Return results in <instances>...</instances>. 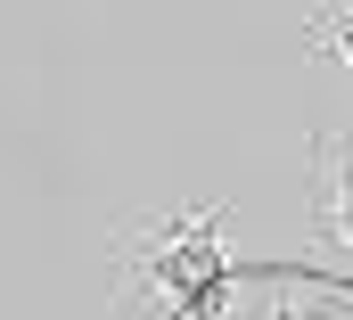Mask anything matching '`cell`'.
<instances>
[{
  "instance_id": "cell-2",
  "label": "cell",
  "mask_w": 353,
  "mask_h": 320,
  "mask_svg": "<svg viewBox=\"0 0 353 320\" xmlns=\"http://www.w3.org/2000/svg\"><path fill=\"white\" fill-rule=\"evenodd\" d=\"M312 230L337 263H353V132L345 123L312 132Z\"/></svg>"
},
{
  "instance_id": "cell-1",
  "label": "cell",
  "mask_w": 353,
  "mask_h": 320,
  "mask_svg": "<svg viewBox=\"0 0 353 320\" xmlns=\"http://www.w3.org/2000/svg\"><path fill=\"white\" fill-rule=\"evenodd\" d=\"M107 320H165L230 279V197L140 214L107 239Z\"/></svg>"
},
{
  "instance_id": "cell-3",
  "label": "cell",
  "mask_w": 353,
  "mask_h": 320,
  "mask_svg": "<svg viewBox=\"0 0 353 320\" xmlns=\"http://www.w3.org/2000/svg\"><path fill=\"white\" fill-rule=\"evenodd\" d=\"M304 50L337 58V66L353 74V8H321V17H304Z\"/></svg>"
}]
</instances>
